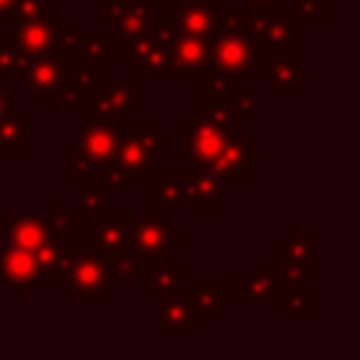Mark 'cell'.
Here are the masks:
<instances>
[{
	"label": "cell",
	"mask_w": 360,
	"mask_h": 360,
	"mask_svg": "<svg viewBox=\"0 0 360 360\" xmlns=\"http://www.w3.org/2000/svg\"><path fill=\"white\" fill-rule=\"evenodd\" d=\"M13 111V94L6 89V86L0 84V119L8 116Z\"/></svg>",
	"instance_id": "43"
},
{
	"label": "cell",
	"mask_w": 360,
	"mask_h": 360,
	"mask_svg": "<svg viewBox=\"0 0 360 360\" xmlns=\"http://www.w3.org/2000/svg\"><path fill=\"white\" fill-rule=\"evenodd\" d=\"M316 240L306 235L304 225H294L289 235L281 237V274L291 286H306L314 281Z\"/></svg>",
	"instance_id": "15"
},
{
	"label": "cell",
	"mask_w": 360,
	"mask_h": 360,
	"mask_svg": "<svg viewBox=\"0 0 360 360\" xmlns=\"http://www.w3.org/2000/svg\"><path fill=\"white\" fill-rule=\"evenodd\" d=\"M45 220H47V230L50 237L60 245H70V240L79 237L82 225H79V215L72 212L67 207V202H50L45 207Z\"/></svg>",
	"instance_id": "31"
},
{
	"label": "cell",
	"mask_w": 360,
	"mask_h": 360,
	"mask_svg": "<svg viewBox=\"0 0 360 360\" xmlns=\"http://www.w3.org/2000/svg\"><path fill=\"white\" fill-rule=\"evenodd\" d=\"M0 281L11 286L15 294L32 291L40 284V262L32 252L0 247Z\"/></svg>",
	"instance_id": "24"
},
{
	"label": "cell",
	"mask_w": 360,
	"mask_h": 360,
	"mask_svg": "<svg viewBox=\"0 0 360 360\" xmlns=\"http://www.w3.org/2000/svg\"><path fill=\"white\" fill-rule=\"evenodd\" d=\"M47 242H52L47 220L45 215H35V212L13 215L0 235V247H15V250H25L32 255H37Z\"/></svg>",
	"instance_id": "22"
},
{
	"label": "cell",
	"mask_w": 360,
	"mask_h": 360,
	"mask_svg": "<svg viewBox=\"0 0 360 360\" xmlns=\"http://www.w3.org/2000/svg\"><path fill=\"white\" fill-rule=\"evenodd\" d=\"M170 158V139L160 134L155 124H124L116 158L111 160L101 175L106 186L114 191L124 188L129 180L146 183L160 163Z\"/></svg>",
	"instance_id": "1"
},
{
	"label": "cell",
	"mask_w": 360,
	"mask_h": 360,
	"mask_svg": "<svg viewBox=\"0 0 360 360\" xmlns=\"http://www.w3.org/2000/svg\"><path fill=\"white\" fill-rule=\"evenodd\" d=\"M212 3H242V0H212Z\"/></svg>",
	"instance_id": "45"
},
{
	"label": "cell",
	"mask_w": 360,
	"mask_h": 360,
	"mask_svg": "<svg viewBox=\"0 0 360 360\" xmlns=\"http://www.w3.org/2000/svg\"><path fill=\"white\" fill-rule=\"evenodd\" d=\"M168 6H173V3H188V0H165Z\"/></svg>",
	"instance_id": "46"
},
{
	"label": "cell",
	"mask_w": 360,
	"mask_h": 360,
	"mask_svg": "<svg viewBox=\"0 0 360 360\" xmlns=\"http://www.w3.org/2000/svg\"><path fill=\"white\" fill-rule=\"evenodd\" d=\"M158 42V25L153 27V30L143 32V35H136L131 37V40H126L124 45V67L131 72H136L141 65H143V60L148 57V52L153 50V45Z\"/></svg>",
	"instance_id": "34"
},
{
	"label": "cell",
	"mask_w": 360,
	"mask_h": 360,
	"mask_svg": "<svg viewBox=\"0 0 360 360\" xmlns=\"http://www.w3.org/2000/svg\"><path fill=\"white\" fill-rule=\"evenodd\" d=\"M237 134H240V126L215 121L202 111H195L191 114L188 124L180 126V139H183L180 158L193 163L195 168L207 170Z\"/></svg>",
	"instance_id": "4"
},
{
	"label": "cell",
	"mask_w": 360,
	"mask_h": 360,
	"mask_svg": "<svg viewBox=\"0 0 360 360\" xmlns=\"http://www.w3.org/2000/svg\"><path fill=\"white\" fill-rule=\"evenodd\" d=\"M296 15L311 25V22H326V3L323 0H294Z\"/></svg>",
	"instance_id": "40"
},
{
	"label": "cell",
	"mask_w": 360,
	"mask_h": 360,
	"mask_svg": "<svg viewBox=\"0 0 360 360\" xmlns=\"http://www.w3.org/2000/svg\"><path fill=\"white\" fill-rule=\"evenodd\" d=\"M259 168V139L257 136H240L227 143V148L220 153V158L207 170L222 178L225 183H242L250 178V173Z\"/></svg>",
	"instance_id": "18"
},
{
	"label": "cell",
	"mask_w": 360,
	"mask_h": 360,
	"mask_svg": "<svg viewBox=\"0 0 360 360\" xmlns=\"http://www.w3.org/2000/svg\"><path fill=\"white\" fill-rule=\"evenodd\" d=\"M109 269H111V276H114V281H121V279H134V276H139L141 271L146 269L143 264H141L139 257L131 252V247L126 252H121V255L111 257L109 259Z\"/></svg>",
	"instance_id": "37"
},
{
	"label": "cell",
	"mask_w": 360,
	"mask_h": 360,
	"mask_svg": "<svg viewBox=\"0 0 360 360\" xmlns=\"http://www.w3.org/2000/svg\"><path fill=\"white\" fill-rule=\"evenodd\" d=\"M158 335L160 338H191L195 328L205 323V316L198 311L191 294L178 289L158 296Z\"/></svg>",
	"instance_id": "10"
},
{
	"label": "cell",
	"mask_w": 360,
	"mask_h": 360,
	"mask_svg": "<svg viewBox=\"0 0 360 360\" xmlns=\"http://www.w3.org/2000/svg\"><path fill=\"white\" fill-rule=\"evenodd\" d=\"M116 50L114 35H84L79 32V40H77V57L79 65H91L101 67V62L109 60Z\"/></svg>",
	"instance_id": "33"
},
{
	"label": "cell",
	"mask_w": 360,
	"mask_h": 360,
	"mask_svg": "<svg viewBox=\"0 0 360 360\" xmlns=\"http://www.w3.org/2000/svg\"><path fill=\"white\" fill-rule=\"evenodd\" d=\"M170 55H173L175 79H180V77H191V79L200 82L202 77L212 70L210 37L186 35V32H175L173 30Z\"/></svg>",
	"instance_id": "19"
},
{
	"label": "cell",
	"mask_w": 360,
	"mask_h": 360,
	"mask_svg": "<svg viewBox=\"0 0 360 360\" xmlns=\"http://www.w3.org/2000/svg\"><path fill=\"white\" fill-rule=\"evenodd\" d=\"M259 65V79L269 84L271 91H304L306 89V60L296 57L291 47L284 50H269Z\"/></svg>",
	"instance_id": "16"
},
{
	"label": "cell",
	"mask_w": 360,
	"mask_h": 360,
	"mask_svg": "<svg viewBox=\"0 0 360 360\" xmlns=\"http://www.w3.org/2000/svg\"><path fill=\"white\" fill-rule=\"evenodd\" d=\"M235 101H237V109H240V114L245 116V119H250L252 114H257L259 111V91L257 89H237L235 94Z\"/></svg>",
	"instance_id": "41"
},
{
	"label": "cell",
	"mask_w": 360,
	"mask_h": 360,
	"mask_svg": "<svg viewBox=\"0 0 360 360\" xmlns=\"http://www.w3.org/2000/svg\"><path fill=\"white\" fill-rule=\"evenodd\" d=\"M183 191L193 215H212L227 200V183L205 168H183Z\"/></svg>",
	"instance_id": "17"
},
{
	"label": "cell",
	"mask_w": 360,
	"mask_h": 360,
	"mask_svg": "<svg viewBox=\"0 0 360 360\" xmlns=\"http://www.w3.org/2000/svg\"><path fill=\"white\" fill-rule=\"evenodd\" d=\"M67 291L79 299V304H101L106 294L114 291V276L109 269V259L99 257L96 252L79 250L75 266L67 279Z\"/></svg>",
	"instance_id": "6"
},
{
	"label": "cell",
	"mask_w": 360,
	"mask_h": 360,
	"mask_svg": "<svg viewBox=\"0 0 360 360\" xmlns=\"http://www.w3.org/2000/svg\"><path fill=\"white\" fill-rule=\"evenodd\" d=\"M291 289L281 269H240L235 274V301L240 306L276 304Z\"/></svg>",
	"instance_id": "13"
},
{
	"label": "cell",
	"mask_w": 360,
	"mask_h": 360,
	"mask_svg": "<svg viewBox=\"0 0 360 360\" xmlns=\"http://www.w3.org/2000/svg\"><path fill=\"white\" fill-rule=\"evenodd\" d=\"M27 57L11 42L0 40V82H20Z\"/></svg>",
	"instance_id": "35"
},
{
	"label": "cell",
	"mask_w": 360,
	"mask_h": 360,
	"mask_svg": "<svg viewBox=\"0 0 360 360\" xmlns=\"http://www.w3.org/2000/svg\"><path fill=\"white\" fill-rule=\"evenodd\" d=\"M250 13L247 11H230L222 13V25L210 37L212 50V70L222 75H232L237 79H245L250 70L259 60V47L252 40L250 30Z\"/></svg>",
	"instance_id": "2"
},
{
	"label": "cell",
	"mask_w": 360,
	"mask_h": 360,
	"mask_svg": "<svg viewBox=\"0 0 360 360\" xmlns=\"http://www.w3.org/2000/svg\"><path fill=\"white\" fill-rule=\"evenodd\" d=\"M250 30L252 40L257 47L266 50H284L291 47L299 35L306 32V22L296 13L276 11V13H262V15H250Z\"/></svg>",
	"instance_id": "12"
},
{
	"label": "cell",
	"mask_w": 360,
	"mask_h": 360,
	"mask_svg": "<svg viewBox=\"0 0 360 360\" xmlns=\"http://www.w3.org/2000/svg\"><path fill=\"white\" fill-rule=\"evenodd\" d=\"M170 42H173V27H170V22L168 25H160L158 22V42H155L153 50L148 52V57L143 60V65L134 72L136 79H146V82L175 79Z\"/></svg>",
	"instance_id": "28"
},
{
	"label": "cell",
	"mask_w": 360,
	"mask_h": 360,
	"mask_svg": "<svg viewBox=\"0 0 360 360\" xmlns=\"http://www.w3.org/2000/svg\"><path fill=\"white\" fill-rule=\"evenodd\" d=\"M281 311L286 316H314L316 314V296L306 291V286H291L279 301Z\"/></svg>",
	"instance_id": "36"
},
{
	"label": "cell",
	"mask_w": 360,
	"mask_h": 360,
	"mask_svg": "<svg viewBox=\"0 0 360 360\" xmlns=\"http://www.w3.org/2000/svg\"><path fill=\"white\" fill-rule=\"evenodd\" d=\"M101 79H104V77H101V67H91V65L70 67L65 89H62L60 99L55 101L57 111H60V114H79L82 104L89 101L91 91L99 86Z\"/></svg>",
	"instance_id": "25"
},
{
	"label": "cell",
	"mask_w": 360,
	"mask_h": 360,
	"mask_svg": "<svg viewBox=\"0 0 360 360\" xmlns=\"http://www.w3.org/2000/svg\"><path fill=\"white\" fill-rule=\"evenodd\" d=\"M79 212L89 220L114 212V188L106 186L104 180H79Z\"/></svg>",
	"instance_id": "29"
},
{
	"label": "cell",
	"mask_w": 360,
	"mask_h": 360,
	"mask_svg": "<svg viewBox=\"0 0 360 360\" xmlns=\"http://www.w3.org/2000/svg\"><path fill=\"white\" fill-rule=\"evenodd\" d=\"M57 13L60 6L55 0H50V8L42 18L32 22H22V25H13L11 32H3L0 40L15 45L27 60H35V57H45L50 52H55V35H57Z\"/></svg>",
	"instance_id": "11"
},
{
	"label": "cell",
	"mask_w": 360,
	"mask_h": 360,
	"mask_svg": "<svg viewBox=\"0 0 360 360\" xmlns=\"http://www.w3.org/2000/svg\"><path fill=\"white\" fill-rule=\"evenodd\" d=\"M250 15H262V13H276L281 11L284 0H245Z\"/></svg>",
	"instance_id": "42"
},
{
	"label": "cell",
	"mask_w": 360,
	"mask_h": 360,
	"mask_svg": "<svg viewBox=\"0 0 360 360\" xmlns=\"http://www.w3.org/2000/svg\"><path fill=\"white\" fill-rule=\"evenodd\" d=\"M143 274H146V291L153 296H163L180 286L183 264H180V259H173V257H160V259L150 262L146 266Z\"/></svg>",
	"instance_id": "30"
},
{
	"label": "cell",
	"mask_w": 360,
	"mask_h": 360,
	"mask_svg": "<svg viewBox=\"0 0 360 360\" xmlns=\"http://www.w3.org/2000/svg\"><path fill=\"white\" fill-rule=\"evenodd\" d=\"M79 22H57V35H55V52H60L67 60L77 57V40H79Z\"/></svg>",
	"instance_id": "38"
},
{
	"label": "cell",
	"mask_w": 360,
	"mask_h": 360,
	"mask_svg": "<svg viewBox=\"0 0 360 360\" xmlns=\"http://www.w3.org/2000/svg\"><path fill=\"white\" fill-rule=\"evenodd\" d=\"M146 200L158 207L160 215L173 217L183 212L186 191H183V168H158L146 180Z\"/></svg>",
	"instance_id": "21"
},
{
	"label": "cell",
	"mask_w": 360,
	"mask_h": 360,
	"mask_svg": "<svg viewBox=\"0 0 360 360\" xmlns=\"http://www.w3.org/2000/svg\"><path fill=\"white\" fill-rule=\"evenodd\" d=\"M191 299L195 301L202 316H225L227 311V289L225 281H195L191 286Z\"/></svg>",
	"instance_id": "32"
},
{
	"label": "cell",
	"mask_w": 360,
	"mask_h": 360,
	"mask_svg": "<svg viewBox=\"0 0 360 360\" xmlns=\"http://www.w3.org/2000/svg\"><path fill=\"white\" fill-rule=\"evenodd\" d=\"M121 124H84L79 129V141L67 148L70 155V173L67 178L79 183L84 178H91L94 170H101L116 158L121 141Z\"/></svg>",
	"instance_id": "3"
},
{
	"label": "cell",
	"mask_w": 360,
	"mask_h": 360,
	"mask_svg": "<svg viewBox=\"0 0 360 360\" xmlns=\"http://www.w3.org/2000/svg\"><path fill=\"white\" fill-rule=\"evenodd\" d=\"M148 3H155V6H158V3H163V0H148Z\"/></svg>",
	"instance_id": "47"
},
{
	"label": "cell",
	"mask_w": 360,
	"mask_h": 360,
	"mask_svg": "<svg viewBox=\"0 0 360 360\" xmlns=\"http://www.w3.org/2000/svg\"><path fill=\"white\" fill-rule=\"evenodd\" d=\"M0 291H3V281H0Z\"/></svg>",
	"instance_id": "48"
},
{
	"label": "cell",
	"mask_w": 360,
	"mask_h": 360,
	"mask_svg": "<svg viewBox=\"0 0 360 360\" xmlns=\"http://www.w3.org/2000/svg\"><path fill=\"white\" fill-rule=\"evenodd\" d=\"M89 240L91 252H96L104 259L126 252L131 247V212H126V215L109 212L99 220H91Z\"/></svg>",
	"instance_id": "23"
},
{
	"label": "cell",
	"mask_w": 360,
	"mask_h": 360,
	"mask_svg": "<svg viewBox=\"0 0 360 360\" xmlns=\"http://www.w3.org/2000/svg\"><path fill=\"white\" fill-rule=\"evenodd\" d=\"M202 114H207L215 121H225V124L242 126L247 119L237 109L235 94L240 89V79L232 75H222V72L210 70L202 77Z\"/></svg>",
	"instance_id": "14"
},
{
	"label": "cell",
	"mask_w": 360,
	"mask_h": 360,
	"mask_svg": "<svg viewBox=\"0 0 360 360\" xmlns=\"http://www.w3.org/2000/svg\"><path fill=\"white\" fill-rule=\"evenodd\" d=\"M67 72H70V60L60 52H50L45 57L27 60L20 82L27 86L37 104H55L65 89Z\"/></svg>",
	"instance_id": "9"
},
{
	"label": "cell",
	"mask_w": 360,
	"mask_h": 360,
	"mask_svg": "<svg viewBox=\"0 0 360 360\" xmlns=\"http://www.w3.org/2000/svg\"><path fill=\"white\" fill-rule=\"evenodd\" d=\"M35 146V126L27 124L20 111L13 109L0 119V155L6 160H20L25 150Z\"/></svg>",
	"instance_id": "26"
},
{
	"label": "cell",
	"mask_w": 360,
	"mask_h": 360,
	"mask_svg": "<svg viewBox=\"0 0 360 360\" xmlns=\"http://www.w3.org/2000/svg\"><path fill=\"white\" fill-rule=\"evenodd\" d=\"M89 121L94 124H126L139 104V89L134 79H101L99 86L91 91Z\"/></svg>",
	"instance_id": "7"
},
{
	"label": "cell",
	"mask_w": 360,
	"mask_h": 360,
	"mask_svg": "<svg viewBox=\"0 0 360 360\" xmlns=\"http://www.w3.org/2000/svg\"><path fill=\"white\" fill-rule=\"evenodd\" d=\"M13 3H15V0H0V20L6 18V13H11Z\"/></svg>",
	"instance_id": "44"
},
{
	"label": "cell",
	"mask_w": 360,
	"mask_h": 360,
	"mask_svg": "<svg viewBox=\"0 0 360 360\" xmlns=\"http://www.w3.org/2000/svg\"><path fill=\"white\" fill-rule=\"evenodd\" d=\"M101 22L114 25L111 35L116 45H124L126 40L158 25V6L148 0H109L101 11Z\"/></svg>",
	"instance_id": "8"
},
{
	"label": "cell",
	"mask_w": 360,
	"mask_h": 360,
	"mask_svg": "<svg viewBox=\"0 0 360 360\" xmlns=\"http://www.w3.org/2000/svg\"><path fill=\"white\" fill-rule=\"evenodd\" d=\"M168 8L170 27L175 32L212 37L222 25V11H217L212 0H188V3H173Z\"/></svg>",
	"instance_id": "20"
},
{
	"label": "cell",
	"mask_w": 360,
	"mask_h": 360,
	"mask_svg": "<svg viewBox=\"0 0 360 360\" xmlns=\"http://www.w3.org/2000/svg\"><path fill=\"white\" fill-rule=\"evenodd\" d=\"M77 255H79V247L60 245L55 240L47 242L35 255L37 262H40V281H47V284H67Z\"/></svg>",
	"instance_id": "27"
},
{
	"label": "cell",
	"mask_w": 360,
	"mask_h": 360,
	"mask_svg": "<svg viewBox=\"0 0 360 360\" xmlns=\"http://www.w3.org/2000/svg\"><path fill=\"white\" fill-rule=\"evenodd\" d=\"M180 247V227L165 215H131V252L148 266Z\"/></svg>",
	"instance_id": "5"
},
{
	"label": "cell",
	"mask_w": 360,
	"mask_h": 360,
	"mask_svg": "<svg viewBox=\"0 0 360 360\" xmlns=\"http://www.w3.org/2000/svg\"><path fill=\"white\" fill-rule=\"evenodd\" d=\"M47 8H50V0H15L11 8V20H13V25L32 22L45 15Z\"/></svg>",
	"instance_id": "39"
}]
</instances>
